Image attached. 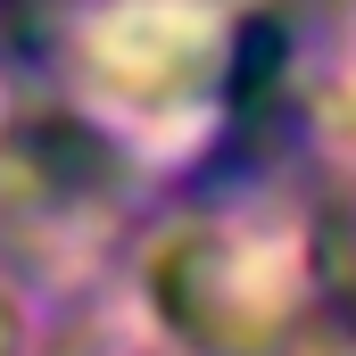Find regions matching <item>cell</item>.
<instances>
[{
    "label": "cell",
    "mask_w": 356,
    "mask_h": 356,
    "mask_svg": "<svg viewBox=\"0 0 356 356\" xmlns=\"http://www.w3.org/2000/svg\"><path fill=\"white\" fill-rule=\"evenodd\" d=\"M0 356H17V323H8V307H0Z\"/></svg>",
    "instance_id": "1"
},
{
    "label": "cell",
    "mask_w": 356,
    "mask_h": 356,
    "mask_svg": "<svg viewBox=\"0 0 356 356\" xmlns=\"http://www.w3.org/2000/svg\"><path fill=\"white\" fill-rule=\"evenodd\" d=\"M340 273H348V315H356V266H340Z\"/></svg>",
    "instance_id": "2"
}]
</instances>
